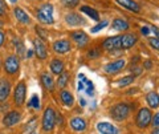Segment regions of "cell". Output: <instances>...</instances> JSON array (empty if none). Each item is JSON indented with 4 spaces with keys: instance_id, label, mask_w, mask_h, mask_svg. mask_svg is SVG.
<instances>
[{
    "instance_id": "cell-27",
    "label": "cell",
    "mask_w": 159,
    "mask_h": 134,
    "mask_svg": "<svg viewBox=\"0 0 159 134\" xmlns=\"http://www.w3.org/2000/svg\"><path fill=\"white\" fill-rule=\"evenodd\" d=\"M28 106H31V108H34V109H40V100H39V97H37V94H33L32 98H31V101L28 102Z\"/></svg>"
},
{
    "instance_id": "cell-12",
    "label": "cell",
    "mask_w": 159,
    "mask_h": 134,
    "mask_svg": "<svg viewBox=\"0 0 159 134\" xmlns=\"http://www.w3.org/2000/svg\"><path fill=\"white\" fill-rule=\"evenodd\" d=\"M33 47H34V53L37 54L39 58H41V60H44V58H47L48 56V51H47V47L45 44H44L41 41V39H34L33 40Z\"/></svg>"
},
{
    "instance_id": "cell-21",
    "label": "cell",
    "mask_w": 159,
    "mask_h": 134,
    "mask_svg": "<svg viewBox=\"0 0 159 134\" xmlns=\"http://www.w3.org/2000/svg\"><path fill=\"white\" fill-rule=\"evenodd\" d=\"M146 101L147 104L150 105V108L152 109H157L159 106V94L155 93V92H150V93H147V96H146Z\"/></svg>"
},
{
    "instance_id": "cell-9",
    "label": "cell",
    "mask_w": 159,
    "mask_h": 134,
    "mask_svg": "<svg viewBox=\"0 0 159 134\" xmlns=\"http://www.w3.org/2000/svg\"><path fill=\"white\" fill-rule=\"evenodd\" d=\"M126 65V60H123V58H118V60L113 61L110 64H107L105 67V72L109 73V74H116L118 72H121L123 68Z\"/></svg>"
},
{
    "instance_id": "cell-45",
    "label": "cell",
    "mask_w": 159,
    "mask_h": 134,
    "mask_svg": "<svg viewBox=\"0 0 159 134\" xmlns=\"http://www.w3.org/2000/svg\"><path fill=\"white\" fill-rule=\"evenodd\" d=\"M11 2H12V3H15V2H16V0H11Z\"/></svg>"
},
{
    "instance_id": "cell-39",
    "label": "cell",
    "mask_w": 159,
    "mask_h": 134,
    "mask_svg": "<svg viewBox=\"0 0 159 134\" xmlns=\"http://www.w3.org/2000/svg\"><path fill=\"white\" fill-rule=\"evenodd\" d=\"M3 43H4V33L0 31V47L3 45Z\"/></svg>"
},
{
    "instance_id": "cell-22",
    "label": "cell",
    "mask_w": 159,
    "mask_h": 134,
    "mask_svg": "<svg viewBox=\"0 0 159 134\" xmlns=\"http://www.w3.org/2000/svg\"><path fill=\"white\" fill-rule=\"evenodd\" d=\"M41 82H43V85L48 89V90H53L54 82H53L52 76H51V74H49L48 72H45V73L41 74Z\"/></svg>"
},
{
    "instance_id": "cell-17",
    "label": "cell",
    "mask_w": 159,
    "mask_h": 134,
    "mask_svg": "<svg viewBox=\"0 0 159 134\" xmlns=\"http://www.w3.org/2000/svg\"><path fill=\"white\" fill-rule=\"evenodd\" d=\"M116 2L119 4V6H122L123 8H126V9H129V11H131V12L138 13L139 11H141L139 4L135 3L134 0H116Z\"/></svg>"
},
{
    "instance_id": "cell-4",
    "label": "cell",
    "mask_w": 159,
    "mask_h": 134,
    "mask_svg": "<svg viewBox=\"0 0 159 134\" xmlns=\"http://www.w3.org/2000/svg\"><path fill=\"white\" fill-rule=\"evenodd\" d=\"M56 125V113L52 108H47L43 116V129L45 132H52Z\"/></svg>"
},
{
    "instance_id": "cell-16",
    "label": "cell",
    "mask_w": 159,
    "mask_h": 134,
    "mask_svg": "<svg viewBox=\"0 0 159 134\" xmlns=\"http://www.w3.org/2000/svg\"><path fill=\"white\" fill-rule=\"evenodd\" d=\"M97 130L99 134H118V129L109 122H99L97 123Z\"/></svg>"
},
{
    "instance_id": "cell-38",
    "label": "cell",
    "mask_w": 159,
    "mask_h": 134,
    "mask_svg": "<svg viewBox=\"0 0 159 134\" xmlns=\"http://www.w3.org/2000/svg\"><path fill=\"white\" fill-rule=\"evenodd\" d=\"M151 31H152L154 33H155V37H157L158 40H159V29H158L157 27H152V28H151Z\"/></svg>"
},
{
    "instance_id": "cell-31",
    "label": "cell",
    "mask_w": 159,
    "mask_h": 134,
    "mask_svg": "<svg viewBox=\"0 0 159 134\" xmlns=\"http://www.w3.org/2000/svg\"><path fill=\"white\" fill-rule=\"evenodd\" d=\"M148 44H150V45H151L154 49H157V51H159V40H158L157 37L150 39V40H148Z\"/></svg>"
},
{
    "instance_id": "cell-26",
    "label": "cell",
    "mask_w": 159,
    "mask_h": 134,
    "mask_svg": "<svg viewBox=\"0 0 159 134\" xmlns=\"http://www.w3.org/2000/svg\"><path fill=\"white\" fill-rule=\"evenodd\" d=\"M68 81H69V74L66 72H62L58 74V80H57L58 88H64L68 84Z\"/></svg>"
},
{
    "instance_id": "cell-25",
    "label": "cell",
    "mask_w": 159,
    "mask_h": 134,
    "mask_svg": "<svg viewBox=\"0 0 159 134\" xmlns=\"http://www.w3.org/2000/svg\"><path fill=\"white\" fill-rule=\"evenodd\" d=\"M60 96H61V101L64 102L65 106H72L74 104V98H73V96L70 94L69 90H62Z\"/></svg>"
},
{
    "instance_id": "cell-2",
    "label": "cell",
    "mask_w": 159,
    "mask_h": 134,
    "mask_svg": "<svg viewBox=\"0 0 159 134\" xmlns=\"http://www.w3.org/2000/svg\"><path fill=\"white\" fill-rule=\"evenodd\" d=\"M37 19L43 24H53V7L52 4H44L39 8Z\"/></svg>"
},
{
    "instance_id": "cell-32",
    "label": "cell",
    "mask_w": 159,
    "mask_h": 134,
    "mask_svg": "<svg viewBox=\"0 0 159 134\" xmlns=\"http://www.w3.org/2000/svg\"><path fill=\"white\" fill-rule=\"evenodd\" d=\"M36 32L39 33V39H41V40H47V33L43 31L41 27H36Z\"/></svg>"
},
{
    "instance_id": "cell-23",
    "label": "cell",
    "mask_w": 159,
    "mask_h": 134,
    "mask_svg": "<svg viewBox=\"0 0 159 134\" xmlns=\"http://www.w3.org/2000/svg\"><path fill=\"white\" fill-rule=\"evenodd\" d=\"M51 71L54 74H60L64 72V62L58 58H53L52 62H51Z\"/></svg>"
},
{
    "instance_id": "cell-41",
    "label": "cell",
    "mask_w": 159,
    "mask_h": 134,
    "mask_svg": "<svg viewBox=\"0 0 159 134\" xmlns=\"http://www.w3.org/2000/svg\"><path fill=\"white\" fill-rule=\"evenodd\" d=\"M151 134H159V127H155V130H152Z\"/></svg>"
},
{
    "instance_id": "cell-34",
    "label": "cell",
    "mask_w": 159,
    "mask_h": 134,
    "mask_svg": "<svg viewBox=\"0 0 159 134\" xmlns=\"http://www.w3.org/2000/svg\"><path fill=\"white\" fill-rule=\"evenodd\" d=\"M4 13H6V4L3 0H0V16H3Z\"/></svg>"
},
{
    "instance_id": "cell-6",
    "label": "cell",
    "mask_w": 159,
    "mask_h": 134,
    "mask_svg": "<svg viewBox=\"0 0 159 134\" xmlns=\"http://www.w3.org/2000/svg\"><path fill=\"white\" fill-rule=\"evenodd\" d=\"M121 39L122 36H111L107 37L103 41L102 47L106 51H122V45H121Z\"/></svg>"
},
{
    "instance_id": "cell-29",
    "label": "cell",
    "mask_w": 159,
    "mask_h": 134,
    "mask_svg": "<svg viewBox=\"0 0 159 134\" xmlns=\"http://www.w3.org/2000/svg\"><path fill=\"white\" fill-rule=\"evenodd\" d=\"M134 81V76H126V77H122L121 80H119V86H127L133 84Z\"/></svg>"
},
{
    "instance_id": "cell-1",
    "label": "cell",
    "mask_w": 159,
    "mask_h": 134,
    "mask_svg": "<svg viewBox=\"0 0 159 134\" xmlns=\"http://www.w3.org/2000/svg\"><path fill=\"white\" fill-rule=\"evenodd\" d=\"M130 112H131V106L125 102H121V104L114 105L110 109V116L116 121H125L126 118L130 116Z\"/></svg>"
},
{
    "instance_id": "cell-28",
    "label": "cell",
    "mask_w": 159,
    "mask_h": 134,
    "mask_svg": "<svg viewBox=\"0 0 159 134\" xmlns=\"http://www.w3.org/2000/svg\"><path fill=\"white\" fill-rule=\"evenodd\" d=\"M62 6L66 8H74L80 4V0H61Z\"/></svg>"
},
{
    "instance_id": "cell-5",
    "label": "cell",
    "mask_w": 159,
    "mask_h": 134,
    "mask_svg": "<svg viewBox=\"0 0 159 134\" xmlns=\"http://www.w3.org/2000/svg\"><path fill=\"white\" fill-rule=\"evenodd\" d=\"M25 94H27V85L24 81H20L16 88H15V92H13V101L16 105L21 106L24 101H25Z\"/></svg>"
},
{
    "instance_id": "cell-3",
    "label": "cell",
    "mask_w": 159,
    "mask_h": 134,
    "mask_svg": "<svg viewBox=\"0 0 159 134\" xmlns=\"http://www.w3.org/2000/svg\"><path fill=\"white\" fill-rule=\"evenodd\" d=\"M151 118H152V116H151L150 109H147V108L139 109L137 118H135L137 126L141 127V129H146L148 125H151Z\"/></svg>"
},
{
    "instance_id": "cell-33",
    "label": "cell",
    "mask_w": 159,
    "mask_h": 134,
    "mask_svg": "<svg viewBox=\"0 0 159 134\" xmlns=\"http://www.w3.org/2000/svg\"><path fill=\"white\" fill-rule=\"evenodd\" d=\"M151 125L154 127H159V113H157L154 118H151Z\"/></svg>"
},
{
    "instance_id": "cell-7",
    "label": "cell",
    "mask_w": 159,
    "mask_h": 134,
    "mask_svg": "<svg viewBox=\"0 0 159 134\" xmlns=\"http://www.w3.org/2000/svg\"><path fill=\"white\" fill-rule=\"evenodd\" d=\"M20 68V61L17 56H9L4 62V71L8 74H15Z\"/></svg>"
},
{
    "instance_id": "cell-10",
    "label": "cell",
    "mask_w": 159,
    "mask_h": 134,
    "mask_svg": "<svg viewBox=\"0 0 159 134\" xmlns=\"http://www.w3.org/2000/svg\"><path fill=\"white\" fill-rule=\"evenodd\" d=\"M70 39L77 44V45L80 48H82V47H85L86 44L89 43V37H88V35L84 32V31H74L70 33Z\"/></svg>"
},
{
    "instance_id": "cell-43",
    "label": "cell",
    "mask_w": 159,
    "mask_h": 134,
    "mask_svg": "<svg viewBox=\"0 0 159 134\" xmlns=\"http://www.w3.org/2000/svg\"><path fill=\"white\" fill-rule=\"evenodd\" d=\"M81 105H82V106H85V105H86V102H85V100H81Z\"/></svg>"
},
{
    "instance_id": "cell-11",
    "label": "cell",
    "mask_w": 159,
    "mask_h": 134,
    "mask_svg": "<svg viewBox=\"0 0 159 134\" xmlns=\"http://www.w3.org/2000/svg\"><path fill=\"white\" fill-rule=\"evenodd\" d=\"M138 41V36L135 33H126V35H122V39H121V45H122V51L123 49H129L134 47Z\"/></svg>"
},
{
    "instance_id": "cell-35",
    "label": "cell",
    "mask_w": 159,
    "mask_h": 134,
    "mask_svg": "<svg viewBox=\"0 0 159 134\" xmlns=\"http://www.w3.org/2000/svg\"><path fill=\"white\" fill-rule=\"evenodd\" d=\"M98 54H99V52L97 51V49H92V51L88 52V56H89V57H97Z\"/></svg>"
},
{
    "instance_id": "cell-24",
    "label": "cell",
    "mask_w": 159,
    "mask_h": 134,
    "mask_svg": "<svg viewBox=\"0 0 159 134\" xmlns=\"http://www.w3.org/2000/svg\"><path fill=\"white\" fill-rule=\"evenodd\" d=\"M81 11H82L84 13H86L89 17H92L93 20H96V21L99 20V13H98V11H96L94 8L89 7V6H82V7H81Z\"/></svg>"
},
{
    "instance_id": "cell-44",
    "label": "cell",
    "mask_w": 159,
    "mask_h": 134,
    "mask_svg": "<svg viewBox=\"0 0 159 134\" xmlns=\"http://www.w3.org/2000/svg\"><path fill=\"white\" fill-rule=\"evenodd\" d=\"M29 134H39L37 132H32V133H29Z\"/></svg>"
},
{
    "instance_id": "cell-8",
    "label": "cell",
    "mask_w": 159,
    "mask_h": 134,
    "mask_svg": "<svg viewBox=\"0 0 159 134\" xmlns=\"http://www.w3.org/2000/svg\"><path fill=\"white\" fill-rule=\"evenodd\" d=\"M20 120H21V114H20V112L17 110H11L9 113L6 114V117L3 118V123L8 127L11 126H15L16 123L20 122Z\"/></svg>"
},
{
    "instance_id": "cell-19",
    "label": "cell",
    "mask_w": 159,
    "mask_h": 134,
    "mask_svg": "<svg viewBox=\"0 0 159 134\" xmlns=\"http://www.w3.org/2000/svg\"><path fill=\"white\" fill-rule=\"evenodd\" d=\"M13 13H15L16 19H17V20L21 23V24H29V23H31V17H29V15H28L25 11H23L21 8H19V7L15 8Z\"/></svg>"
},
{
    "instance_id": "cell-20",
    "label": "cell",
    "mask_w": 159,
    "mask_h": 134,
    "mask_svg": "<svg viewBox=\"0 0 159 134\" xmlns=\"http://www.w3.org/2000/svg\"><path fill=\"white\" fill-rule=\"evenodd\" d=\"M111 27L116 29V31H127L129 28H130V25H129V23L126 21V20H123V19H121V17H117V19H114L113 20V23H111Z\"/></svg>"
},
{
    "instance_id": "cell-40",
    "label": "cell",
    "mask_w": 159,
    "mask_h": 134,
    "mask_svg": "<svg viewBox=\"0 0 159 134\" xmlns=\"http://www.w3.org/2000/svg\"><path fill=\"white\" fill-rule=\"evenodd\" d=\"M145 68L150 69V68H151V61H146V62H145Z\"/></svg>"
},
{
    "instance_id": "cell-15",
    "label": "cell",
    "mask_w": 159,
    "mask_h": 134,
    "mask_svg": "<svg viewBox=\"0 0 159 134\" xmlns=\"http://www.w3.org/2000/svg\"><path fill=\"white\" fill-rule=\"evenodd\" d=\"M65 21H66V24H69V25H72V27L84 25V24H85V20L80 16V13H76V12L68 13L65 16Z\"/></svg>"
},
{
    "instance_id": "cell-18",
    "label": "cell",
    "mask_w": 159,
    "mask_h": 134,
    "mask_svg": "<svg viewBox=\"0 0 159 134\" xmlns=\"http://www.w3.org/2000/svg\"><path fill=\"white\" fill-rule=\"evenodd\" d=\"M70 126L74 132H84L86 129V121L81 117H74L70 120Z\"/></svg>"
},
{
    "instance_id": "cell-14",
    "label": "cell",
    "mask_w": 159,
    "mask_h": 134,
    "mask_svg": "<svg viewBox=\"0 0 159 134\" xmlns=\"http://www.w3.org/2000/svg\"><path fill=\"white\" fill-rule=\"evenodd\" d=\"M11 93V84L6 78H0V102L6 101Z\"/></svg>"
},
{
    "instance_id": "cell-42",
    "label": "cell",
    "mask_w": 159,
    "mask_h": 134,
    "mask_svg": "<svg viewBox=\"0 0 159 134\" xmlns=\"http://www.w3.org/2000/svg\"><path fill=\"white\" fill-rule=\"evenodd\" d=\"M33 56V51H29L28 52V57H32Z\"/></svg>"
},
{
    "instance_id": "cell-30",
    "label": "cell",
    "mask_w": 159,
    "mask_h": 134,
    "mask_svg": "<svg viewBox=\"0 0 159 134\" xmlns=\"http://www.w3.org/2000/svg\"><path fill=\"white\" fill-rule=\"evenodd\" d=\"M107 24H109V21H107V20L101 21L99 24H97L96 27H93V28H92V33H97V32H99L101 29H103L105 27H107Z\"/></svg>"
},
{
    "instance_id": "cell-37",
    "label": "cell",
    "mask_w": 159,
    "mask_h": 134,
    "mask_svg": "<svg viewBox=\"0 0 159 134\" xmlns=\"http://www.w3.org/2000/svg\"><path fill=\"white\" fill-rule=\"evenodd\" d=\"M77 88H78V90H80V92L84 90V89H85V84H84V81H78Z\"/></svg>"
},
{
    "instance_id": "cell-36",
    "label": "cell",
    "mask_w": 159,
    "mask_h": 134,
    "mask_svg": "<svg viewBox=\"0 0 159 134\" xmlns=\"http://www.w3.org/2000/svg\"><path fill=\"white\" fill-rule=\"evenodd\" d=\"M150 31H151V29L148 28V27H142V28H141V33L145 35V36H147V35L150 33Z\"/></svg>"
},
{
    "instance_id": "cell-13",
    "label": "cell",
    "mask_w": 159,
    "mask_h": 134,
    "mask_svg": "<svg viewBox=\"0 0 159 134\" xmlns=\"http://www.w3.org/2000/svg\"><path fill=\"white\" fill-rule=\"evenodd\" d=\"M53 51L56 53L60 54H64V53H68L70 51V41L66 40V39H62V40H58V41H54L53 43Z\"/></svg>"
}]
</instances>
